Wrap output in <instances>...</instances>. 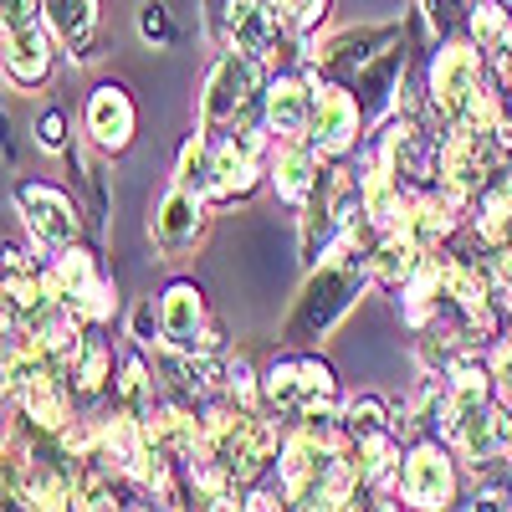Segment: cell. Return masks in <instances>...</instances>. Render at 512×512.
Returning <instances> with one entry per match:
<instances>
[{"instance_id":"6da1fadb","label":"cell","mask_w":512,"mask_h":512,"mask_svg":"<svg viewBox=\"0 0 512 512\" xmlns=\"http://www.w3.org/2000/svg\"><path fill=\"white\" fill-rule=\"evenodd\" d=\"M323 77L344 82V88L359 98L364 123L384 118L395 103V88L405 77V31L400 26H359L344 31L323 47Z\"/></svg>"},{"instance_id":"7a4b0ae2","label":"cell","mask_w":512,"mask_h":512,"mask_svg":"<svg viewBox=\"0 0 512 512\" xmlns=\"http://www.w3.org/2000/svg\"><path fill=\"white\" fill-rule=\"evenodd\" d=\"M369 267H374V251H364L354 241L328 251V262H318V272L308 277L303 297H297V308H292V318L282 328L287 344H313V338H323L338 318L354 308V297H359Z\"/></svg>"},{"instance_id":"3957f363","label":"cell","mask_w":512,"mask_h":512,"mask_svg":"<svg viewBox=\"0 0 512 512\" xmlns=\"http://www.w3.org/2000/svg\"><path fill=\"white\" fill-rule=\"evenodd\" d=\"M41 21V0H0V62L16 88H41L52 77V41Z\"/></svg>"},{"instance_id":"277c9868","label":"cell","mask_w":512,"mask_h":512,"mask_svg":"<svg viewBox=\"0 0 512 512\" xmlns=\"http://www.w3.org/2000/svg\"><path fill=\"white\" fill-rule=\"evenodd\" d=\"M47 287H52L57 303H67L88 328L108 323L113 308H118V292H113V282L103 277L98 256H93L88 246H77V241H72V246H57L52 267H47Z\"/></svg>"},{"instance_id":"5b68a950","label":"cell","mask_w":512,"mask_h":512,"mask_svg":"<svg viewBox=\"0 0 512 512\" xmlns=\"http://www.w3.org/2000/svg\"><path fill=\"white\" fill-rule=\"evenodd\" d=\"M262 395L287 410V415H303V420H328V405L338 395V384H333V369L313 354H287L267 369V384H262Z\"/></svg>"},{"instance_id":"8992f818","label":"cell","mask_w":512,"mask_h":512,"mask_svg":"<svg viewBox=\"0 0 512 512\" xmlns=\"http://www.w3.org/2000/svg\"><path fill=\"white\" fill-rule=\"evenodd\" d=\"M256 88H262V57H251L241 47H226V57L216 62V72H210V82H205L200 123L205 128H231L256 103Z\"/></svg>"},{"instance_id":"52a82bcc","label":"cell","mask_w":512,"mask_h":512,"mask_svg":"<svg viewBox=\"0 0 512 512\" xmlns=\"http://www.w3.org/2000/svg\"><path fill=\"white\" fill-rule=\"evenodd\" d=\"M159 323H164V344L185 349V354H216L221 349V323L210 318L205 292L195 282H169L159 297Z\"/></svg>"},{"instance_id":"ba28073f","label":"cell","mask_w":512,"mask_h":512,"mask_svg":"<svg viewBox=\"0 0 512 512\" xmlns=\"http://www.w3.org/2000/svg\"><path fill=\"white\" fill-rule=\"evenodd\" d=\"M262 128H236V134L210 144V195L216 200H246L262 185Z\"/></svg>"},{"instance_id":"9c48e42d","label":"cell","mask_w":512,"mask_h":512,"mask_svg":"<svg viewBox=\"0 0 512 512\" xmlns=\"http://www.w3.org/2000/svg\"><path fill=\"white\" fill-rule=\"evenodd\" d=\"M359 128H364V108L359 98L344 88V82H318L313 88V123H308V144L318 154H349L359 144Z\"/></svg>"},{"instance_id":"30bf717a","label":"cell","mask_w":512,"mask_h":512,"mask_svg":"<svg viewBox=\"0 0 512 512\" xmlns=\"http://www.w3.org/2000/svg\"><path fill=\"white\" fill-rule=\"evenodd\" d=\"M16 210H21V221L31 226V236L41 246H72L82 236L77 200L67 190H57V185H41V180L16 185Z\"/></svg>"},{"instance_id":"8fae6325","label":"cell","mask_w":512,"mask_h":512,"mask_svg":"<svg viewBox=\"0 0 512 512\" xmlns=\"http://www.w3.org/2000/svg\"><path fill=\"white\" fill-rule=\"evenodd\" d=\"M400 497L410 507H451L456 502V461L441 441H415L400 466Z\"/></svg>"},{"instance_id":"7c38bea8","label":"cell","mask_w":512,"mask_h":512,"mask_svg":"<svg viewBox=\"0 0 512 512\" xmlns=\"http://www.w3.org/2000/svg\"><path fill=\"white\" fill-rule=\"evenodd\" d=\"M482 52L472 47V41H451V47H441L436 67H431V98L441 108L446 123H461L466 118V103H472V93L482 88Z\"/></svg>"},{"instance_id":"4fadbf2b","label":"cell","mask_w":512,"mask_h":512,"mask_svg":"<svg viewBox=\"0 0 512 512\" xmlns=\"http://www.w3.org/2000/svg\"><path fill=\"white\" fill-rule=\"evenodd\" d=\"M82 123H88V139L103 154H123L128 144H134L139 108H134V98H128L123 82H98V88L88 93V113H82Z\"/></svg>"},{"instance_id":"5bb4252c","label":"cell","mask_w":512,"mask_h":512,"mask_svg":"<svg viewBox=\"0 0 512 512\" xmlns=\"http://www.w3.org/2000/svg\"><path fill=\"white\" fill-rule=\"evenodd\" d=\"M149 236L159 241V251H164V256L190 251V246L205 236V195H200V190H190V185H175V190H169V195L159 200L154 221H149Z\"/></svg>"},{"instance_id":"9a60e30c","label":"cell","mask_w":512,"mask_h":512,"mask_svg":"<svg viewBox=\"0 0 512 512\" xmlns=\"http://www.w3.org/2000/svg\"><path fill=\"white\" fill-rule=\"evenodd\" d=\"M267 123H272V134L277 139H308V123H313V88L303 77H272V88H267Z\"/></svg>"},{"instance_id":"2e32d148","label":"cell","mask_w":512,"mask_h":512,"mask_svg":"<svg viewBox=\"0 0 512 512\" xmlns=\"http://www.w3.org/2000/svg\"><path fill=\"white\" fill-rule=\"evenodd\" d=\"M41 16H47L52 36H62L77 52V62L93 57V31H98V0H41Z\"/></svg>"},{"instance_id":"e0dca14e","label":"cell","mask_w":512,"mask_h":512,"mask_svg":"<svg viewBox=\"0 0 512 512\" xmlns=\"http://www.w3.org/2000/svg\"><path fill=\"white\" fill-rule=\"evenodd\" d=\"M272 175H277V195H287L292 205H303L318 185V149L303 144V139H282L277 144V159H272Z\"/></svg>"},{"instance_id":"ac0fdd59","label":"cell","mask_w":512,"mask_h":512,"mask_svg":"<svg viewBox=\"0 0 512 512\" xmlns=\"http://www.w3.org/2000/svg\"><path fill=\"white\" fill-rule=\"evenodd\" d=\"M108 374H113V349L103 344V338H82V349L67 364V384H72L82 400H93V395H103Z\"/></svg>"},{"instance_id":"d6986e66","label":"cell","mask_w":512,"mask_h":512,"mask_svg":"<svg viewBox=\"0 0 512 512\" xmlns=\"http://www.w3.org/2000/svg\"><path fill=\"white\" fill-rule=\"evenodd\" d=\"M139 36L149 41V47H175L180 41V26H175V16H169L164 0H144L139 6Z\"/></svg>"},{"instance_id":"ffe728a7","label":"cell","mask_w":512,"mask_h":512,"mask_svg":"<svg viewBox=\"0 0 512 512\" xmlns=\"http://www.w3.org/2000/svg\"><path fill=\"white\" fill-rule=\"evenodd\" d=\"M175 185H190V190H200V195H210V144L195 134L190 144H185V154H180V169H175Z\"/></svg>"},{"instance_id":"44dd1931","label":"cell","mask_w":512,"mask_h":512,"mask_svg":"<svg viewBox=\"0 0 512 512\" xmlns=\"http://www.w3.org/2000/svg\"><path fill=\"white\" fill-rule=\"evenodd\" d=\"M420 6H425V16H431V26L441 36H451V31H461L466 21H472L477 0H420Z\"/></svg>"},{"instance_id":"7402d4cb","label":"cell","mask_w":512,"mask_h":512,"mask_svg":"<svg viewBox=\"0 0 512 512\" xmlns=\"http://www.w3.org/2000/svg\"><path fill=\"white\" fill-rule=\"evenodd\" d=\"M272 6H277V16L287 21V31H308V26L323 21L328 0H272Z\"/></svg>"},{"instance_id":"603a6c76","label":"cell","mask_w":512,"mask_h":512,"mask_svg":"<svg viewBox=\"0 0 512 512\" xmlns=\"http://www.w3.org/2000/svg\"><path fill=\"white\" fill-rule=\"evenodd\" d=\"M36 144L47 149V154H67V149H72V144H67V113H62V108H47V113H41Z\"/></svg>"},{"instance_id":"cb8c5ba5","label":"cell","mask_w":512,"mask_h":512,"mask_svg":"<svg viewBox=\"0 0 512 512\" xmlns=\"http://www.w3.org/2000/svg\"><path fill=\"white\" fill-rule=\"evenodd\" d=\"M128 328H134V344L149 349L154 338H164V323H159V308H154V297H144V303L134 308V318H128Z\"/></svg>"},{"instance_id":"d4e9b609","label":"cell","mask_w":512,"mask_h":512,"mask_svg":"<svg viewBox=\"0 0 512 512\" xmlns=\"http://www.w3.org/2000/svg\"><path fill=\"white\" fill-rule=\"evenodd\" d=\"M0 159H16V144H11V123H6V108H0Z\"/></svg>"}]
</instances>
